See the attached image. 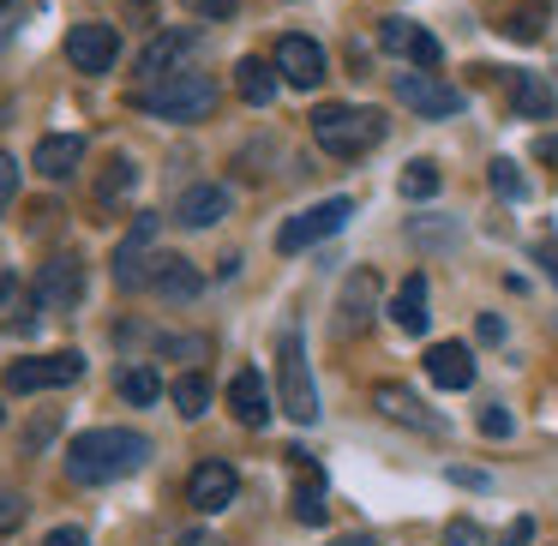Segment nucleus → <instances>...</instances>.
<instances>
[{
  "instance_id": "obj_1",
  "label": "nucleus",
  "mask_w": 558,
  "mask_h": 546,
  "mask_svg": "<svg viewBox=\"0 0 558 546\" xmlns=\"http://www.w3.org/2000/svg\"><path fill=\"white\" fill-rule=\"evenodd\" d=\"M150 462V438L133 433V426H90L66 445V481L78 486H109V481H126Z\"/></svg>"
},
{
  "instance_id": "obj_2",
  "label": "nucleus",
  "mask_w": 558,
  "mask_h": 546,
  "mask_svg": "<svg viewBox=\"0 0 558 546\" xmlns=\"http://www.w3.org/2000/svg\"><path fill=\"white\" fill-rule=\"evenodd\" d=\"M385 138V114L378 109H354V102H325V109H313V145L325 150V157H366V150Z\"/></svg>"
},
{
  "instance_id": "obj_3",
  "label": "nucleus",
  "mask_w": 558,
  "mask_h": 546,
  "mask_svg": "<svg viewBox=\"0 0 558 546\" xmlns=\"http://www.w3.org/2000/svg\"><path fill=\"white\" fill-rule=\"evenodd\" d=\"M138 109L157 114V121H174V126H193V121H210L217 109V85L210 73H162L138 90Z\"/></svg>"
},
{
  "instance_id": "obj_4",
  "label": "nucleus",
  "mask_w": 558,
  "mask_h": 546,
  "mask_svg": "<svg viewBox=\"0 0 558 546\" xmlns=\"http://www.w3.org/2000/svg\"><path fill=\"white\" fill-rule=\"evenodd\" d=\"M277 390H282V414L294 426H313L318 421V385H313V366H306V342L301 330H282L277 337Z\"/></svg>"
},
{
  "instance_id": "obj_5",
  "label": "nucleus",
  "mask_w": 558,
  "mask_h": 546,
  "mask_svg": "<svg viewBox=\"0 0 558 546\" xmlns=\"http://www.w3.org/2000/svg\"><path fill=\"white\" fill-rule=\"evenodd\" d=\"M85 378V354L78 349H54V354H31V361L7 366V390L13 397H37V390H66Z\"/></svg>"
},
{
  "instance_id": "obj_6",
  "label": "nucleus",
  "mask_w": 558,
  "mask_h": 546,
  "mask_svg": "<svg viewBox=\"0 0 558 546\" xmlns=\"http://www.w3.org/2000/svg\"><path fill=\"white\" fill-rule=\"evenodd\" d=\"M157 229H162V217L157 210H145V217L126 229V241L114 246V282H121L126 294L133 289H150V270H157Z\"/></svg>"
},
{
  "instance_id": "obj_7",
  "label": "nucleus",
  "mask_w": 558,
  "mask_h": 546,
  "mask_svg": "<svg viewBox=\"0 0 558 546\" xmlns=\"http://www.w3.org/2000/svg\"><path fill=\"white\" fill-rule=\"evenodd\" d=\"M349 217H354L349 198H325V205H313V210H301V217L282 222V229H277V253H306V246L330 241Z\"/></svg>"
},
{
  "instance_id": "obj_8",
  "label": "nucleus",
  "mask_w": 558,
  "mask_h": 546,
  "mask_svg": "<svg viewBox=\"0 0 558 546\" xmlns=\"http://www.w3.org/2000/svg\"><path fill=\"white\" fill-rule=\"evenodd\" d=\"M397 102H409L421 121H450V114H462V90L457 85H445V78H433V73H397Z\"/></svg>"
},
{
  "instance_id": "obj_9",
  "label": "nucleus",
  "mask_w": 558,
  "mask_h": 546,
  "mask_svg": "<svg viewBox=\"0 0 558 546\" xmlns=\"http://www.w3.org/2000/svg\"><path fill=\"white\" fill-rule=\"evenodd\" d=\"M78 294H85V265H78L73 253H61V258H49V265L37 270L31 301H37L43 313H66V306H78Z\"/></svg>"
},
{
  "instance_id": "obj_10",
  "label": "nucleus",
  "mask_w": 558,
  "mask_h": 546,
  "mask_svg": "<svg viewBox=\"0 0 558 546\" xmlns=\"http://www.w3.org/2000/svg\"><path fill=\"white\" fill-rule=\"evenodd\" d=\"M234 493H241V474H234L229 462H217V457L198 462L193 481H186V505H193L198 517H217V510H229Z\"/></svg>"
},
{
  "instance_id": "obj_11",
  "label": "nucleus",
  "mask_w": 558,
  "mask_h": 546,
  "mask_svg": "<svg viewBox=\"0 0 558 546\" xmlns=\"http://www.w3.org/2000/svg\"><path fill=\"white\" fill-rule=\"evenodd\" d=\"M114 54H121V31L114 25H73L66 31V61L78 66V73H109Z\"/></svg>"
},
{
  "instance_id": "obj_12",
  "label": "nucleus",
  "mask_w": 558,
  "mask_h": 546,
  "mask_svg": "<svg viewBox=\"0 0 558 546\" xmlns=\"http://www.w3.org/2000/svg\"><path fill=\"white\" fill-rule=\"evenodd\" d=\"M277 73H282V85L313 90L318 78H325V49H318L313 37H301V31H289V37L277 43Z\"/></svg>"
},
{
  "instance_id": "obj_13",
  "label": "nucleus",
  "mask_w": 558,
  "mask_h": 546,
  "mask_svg": "<svg viewBox=\"0 0 558 546\" xmlns=\"http://www.w3.org/2000/svg\"><path fill=\"white\" fill-rule=\"evenodd\" d=\"M378 43H385L390 54H402V61H414V66H438V61H445L438 37H433V31H421L414 19H385V25H378Z\"/></svg>"
},
{
  "instance_id": "obj_14",
  "label": "nucleus",
  "mask_w": 558,
  "mask_h": 546,
  "mask_svg": "<svg viewBox=\"0 0 558 546\" xmlns=\"http://www.w3.org/2000/svg\"><path fill=\"white\" fill-rule=\"evenodd\" d=\"M229 210H234V193H229V186H217V181H205V186H186V193H181L174 222H181V229H210V222H222Z\"/></svg>"
},
{
  "instance_id": "obj_15",
  "label": "nucleus",
  "mask_w": 558,
  "mask_h": 546,
  "mask_svg": "<svg viewBox=\"0 0 558 546\" xmlns=\"http://www.w3.org/2000/svg\"><path fill=\"white\" fill-rule=\"evenodd\" d=\"M78 162H85V138L78 133H49L37 145V157H31V169H37L43 181H73Z\"/></svg>"
},
{
  "instance_id": "obj_16",
  "label": "nucleus",
  "mask_w": 558,
  "mask_h": 546,
  "mask_svg": "<svg viewBox=\"0 0 558 546\" xmlns=\"http://www.w3.org/2000/svg\"><path fill=\"white\" fill-rule=\"evenodd\" d=\"M229 409L241 426H265L270 421V390H265V373L258 366H241V373L229 378Z\"/></svg>"
},
{
  "instance_id": "obj_17",
  "label": "nucleus",
  "mask_w": 558,
  "mask_h": 546,
  "mask_svg": "<svg viewBox=\"0 0 558 546\" xmlns=\"http://www.w3.org/2000/svg\"><path fill=\"white\" fill-rule=\"evenodd\" d=\"M373 402H378V414H385V421H397V426L445 433V421H438V414H426V402L414 397V390H402V385H373Z\"/></svg>"
},
{
  "instance_id": "obj_18",
  "label": "nucleus",
  "mask_w": 558,
  "mask_h": 546,
  "mask_svg": "<svg viewBox=\"0 0 558 546\" xmlns=\"http://www.w3.org/2000/svg\"><path fill=\"white\" fill-rule=\"evenodd\" d=\"M426 378H433L438 390H469L474 385V354L462 349V342H433V349H426Z\"/></svg>"
},
{
  "instance_id": "obj_19",
  "label": "nucleus",
  "mask_w": 558,
  "mask_h": 546,
  "mask_svg": "<svg viewBox=\"0 0 558 546\" xmlns=\"http://www.w3.org/2000/svg\"><path fill=\"white\" fill-rule=\"evenodd\" d=\"M498 37H510V43H534L546 31V19H553V7L546 0H498Z\"/></svg>"
},
{
  "instance_id": "obj_20",
  "label": "nucleus",
  "mask_w": 558,
  "mask_h": 546,
  "mask_svg": "<svg viewBox=\"0 0 558 546\" xmlns=\"http://www.w3.org/2000/svg\"><path fill=\"white\" fill-rule=\"evenodd\" d=\"M150 289H157L162 301H198L205 277H198V270L186 265L181 253H162V258H157V270H150Z\"/></svg>"
},
{
  "instance_id": "obj_21",
  "label": "nucleus",
  "mask_w": 558,
  "mask_h": 546,
  "mask_svg": "<svg viewBox=\"0 0 558 546\" xmlns=\"http://www.w3.org/2000/svg\"><path fill=\"white\" fill-rule=\"evenodd\" d=\"M193 31H162V37H150L145 43V54H138V78H162V73H174V61H181V54H193Z\"/></svg>"
},
{
  "instance_id": "obj_22",
  "label": "nucleus",
  "mask_w": 558,
  "mask_h": 546,
  "mask_svg": "<svg viewBox=\"0 0 558 546\" xmlns=\"http://www.w3.org/2000/svg\"><path fill=\"white\" fill-rule=\"evenodd\" d=\"M289 457H294V522H318L325 517V481L306 462V450H289Z\"/></svg>"
},
{
  "instance_id": "obj_23",
  "label": "nucleus",
  "mask_w": 558,
  "mask_h": 546,
  "mask_svg": "<svg viewBox=\"0 0 558 546\" xmlns=\"http://www.w3.org/2000/svg\"><path fill=\"white\" fill-rule=\"evenodd\" d=\"M510 109H517L522 121H546V114L558 109V97H553V85H546L541 73H517L510 78Z\"/></svg>"
},
{
  "instance_id": "obj_24",
  "label": "nucleus",
  "mask_w": 558,
  "mask_h": 546,
  "mask_svg": "<svg viewBox=\"0 0 558 546\" xmlns=\"http://www.w3.org/2000/svg\"><path fill=\"white\" fill-rule=\"evenodd\" d=\"M390 318H397V330H409V337H421V330L433 325V313H426V277H421V270H414V277L397 289V301H390Z\"/></svg>"
},
{
  "instance_id": "obj_25",
  "label": "nucleus",
  "mask_w": 558,
  "mask_h": 546,
  "mask_svg": "<svg viewBox=\"0 0 558 546\" xmlns=\"http://www.w3.org/2000/svg\"><path fill=\"white\" fill-rule=\"evenodd\" d=\"M234 90H241V102H253V109H270V97H277V66L246 54V61L234 66Z\"/></svg>"
},
{
  "instance_id": "obj_26",
  "label": "nucleus",
  "mask_w": 558,
  "mask_h": 546,
  "mask_svg": "<svg viewBox=\"0 0 558 546\" xmlns=\"http://www.w3.org/2000/svg\"><path fill=\"white\" fill-rule=\"evenodd\" d=\"M373 294H378L373 270H354L349 289H342V330H361V318H373Z\"/></svg>"
},
{
  "instance_id": "obj_27",
  "label": "nucleus",
  "mask_w": 558,
  "mask_h": 546,
  "mask_svg": "<svg viewBox=\"0 0 558 546\" xmlns=\"http://www.w3.org/2000/svg\"><path fill=\"white\" fill-rule=\"evenodd\" d=\"M174 409H181V421H205V409H210V378L205 373H186V378H174Z\"/></svg>"
},
{
  "instance_id": "obj_28",
  "label": "nucleus",
  "mask_w": 558,
  "mask_h": 546,
  "mask_svg": "<svg viewBox=\"0 0 558 546\" xmlns=\"http://www.w3.org/2000/svg\"><path fill=\"white\" fill-rule=\"evenodd\" d=\"M121 397L133 402V409H150V402L162 397V378L150 373V366H126V373H121Z\"/></svg>"
},
{
  "instance_id": "obj_29",
  "label": "nucleus",
  "mask_w": 558,
  "mask_h": 546,
  "mask_svg": "<svg viewBox=\"0 0 558 546\" xmlns=\"http://www.w3.org/2000/svg\"><path fill=\"white\" fill-rule=\"evenodd\" d=\"M138 186V169H133V157H114L109 169H102V181H97V198L102 205H114V198H126Z\"/></svg>"
},
{
  "instance_id": "obj_30",
  "label": "nucleus",
  "mask_w": 558,
  "mask_h": 546,
  "mask_svg": "<svg viewBox=\"0 0 558 546\" xmlns=\"http://www.w3.org/2000/svg\"><path fill=\"white\" fill-rule=\"evenodd\" d=\"M397 186H402V198H433L438 193V169H433V162H409Z\"/></svg>"
},
{
  "instance_id": "obj_31",
  "label": "nucleus",
  "mask_w": 558,
  "mask_h": 546,
  "mask_svg": "<svg viewBox=\"0 0 558 546\" xmlns=\"http://www.w3.org/2000/svg\"><path fill=\"white\" fill-rule=\"evenodd\" d=\"M486 181H493V193H505V198H529V181L517 174V162H510V157H498L493 169H486Z\"/></svg>"
},
{
  "instance_id": "obj_32",
  "label": "nucleus",
  "mask_w": 558,
  "mask_h": 546,
  "mask_svg": "<svg viewBox=\"0 0 558 546\" xmlns=\"http://www.w3.org/2000/svg\"><path fill=\"white\" fill-rule=\"evenodd\" d=\"M445 546H486V534H481V522H469V517H457L445 529Z\"/></svg>"
},
{
  "instance_id": "obj_33",
  "label": "nucleus",
  "mask_w": 558,
  "mask_h": 546,
  "mask_svg": "<svg viewBox=\"0 0 558 546\" xmlns=\"http://www.w3.org/2000/svg\"><path fill=\"white\" fill-rule=\"evenodd\" d=\"M19 522H25V498H19V493H7V486H0V534H13Z\"/></svg>"
},
{
  "instance_id": "obj_34",
  "label": "nucleus",
  "mask_w": 558,
  "mask_h": 546,
  "mask_svg": "<svg viewBox=\"0 0 558 546\" xmlns=\"http://www.w3.org/2000/svg\"><path fill=\"white\" fill-rule=\"evenodd\" d=\"M510 426H517V421H510V409H498V402H493V409H481V433L486 438H510Z\"/></svg>"
},
{
  "instance_id": "obj_35",
  "label": "nucleus",
  "mask_w": 558,
  "mask_h": 546,
  "mask_svg": "<svg viewBox=\"0 0 558 546\" xmlns=\"http://www.w3.org/2000/svg\"><path fill=\"white\" fill-rule=\"evenodd\" d=\"M186 13H198V19H234V7L241 0H181Z\"/></svg>"
},
{
  "instance_id": "obj_36",
  "label": "nucleus",
  "mask_w": 558,
  "mask_h": 546,
  "mask_svg": "<svg viewBox=\"0 0 558 546\" xmlns=\"http://www.w3.org/2000/svg\"><path fill=\"white\" fill-rule=\"evenodd\" d=\"M13 198H19V162L7 157V150H0V210L13 205Z\"/></svg>"
},
{
  "instance_id": "obj_37",
  "label": "nucleus",
  "mask_w": 558,
  "mask_h": 546,
  "mask_svg": "<svg viewBox=\"0 0 558 546\" xmlns=\"http://www.w3.org/2000/svg\"><path fill=\"white\" fill-rule=\"evenodd\" d=\"M43 546H90V534L85 529H49V534H43Z\"/></svg>"
},
{
  "instance_id": "obj_38",
  "label": "nucleus",
  "mask_w": 558,
  "mask_h": 546,
  "mask_svg": "<svg viewBox=\"0 0 558 546\" xmlns=\"http://www.w3.org/2000/svg\"><path fill=\"white\" fill-rule=\"evenodd\" d=\"M529 541H534V522H529V517H517V522L505 529V541H498V546H529Z\"/></svg>"
},
{
  "instance_id": "obj_39",
  "label": "nucleus",
  "mask_w": 558,
  "mask_h": 546,
  "mask_svg": "<svg viewBox=\"0 0 558 546\" xmlns=\"http://www.w3.org/2000/svg\"><path fill=\"white\" fill-rule=\"evenodd\" d=\"M534 258H541V265H546V277L558 282V241H546V246H541V253H534Z\"/></svg>"
},
{
  "instance_id": "obj_40",
  "label": "nucleus",
  "mask_w": 558,
  "mask_h": 546,
  "mask_svg": "<svg viewBox=\"0 0 558 546\" xmlns=\"http://www.w3.org/2000/svg\"><path fill=\"white\" fill-rule=\"evenodd\" d=\"M498 337H505V325H498V318L486 313V318H481V342H498Z\"/></svg>"
},
{
  "instance_id": "obj_41",
  "label": "nucleus",
  "mask_w": 558,
  "mask_h": 546,
  "mask_svg": "<svg viewBox=\"0 0 558 546\" xmlns=\"http://www.w3.org/2000/svg\"><path fill=\"white\" fill-rule=\"evenodd\" d=\"M13 294H19V277L13 270H0V301H13Z\"/></svg>"
},
{
  "instance_id": "obj_42",
  "label": "nucleus",
  "mask_w": 558,
  "mask_h": 546,
  "mask_svg": "<svg viewBox=\"0 0 558 546\" xmlns=\"http://www.w3.org/2000/svg\"><path fill=\"white\" fill-rule=\"evenodd\" d=\"M330 546H378L373 534H342V541H330Z\"/></svg>"
},
{
  "instance_id": "obj_43",
  "label": "nucleus",
  "mask_w": 558,
  "mask_h": 546,
  "mask_svg": "<svg viewBox=\"0 0 558 546\" xmlns=\"http://www.w3.org/2000/svg\"><path fill=\"white\" fill-rule=\"evenodd\" d=\"M181 546H217V541H205V534H186V541Z\"/></svg>"
},
{
  "instance_id": "obj_44",
  "label": "nucleus",
  "mask_w": 558,
  "mask_h": 546,
  "mask_svg": "<svg viewBox=\"0 0 558 546\" xmlns=\"http://www.w3.org/2000/svg\"><path fill=\"white\" fill-rule=\"evenodd\" d=\"M7 7H13V0H0V13H7Z\"/></svg>"
}]
</instances>
